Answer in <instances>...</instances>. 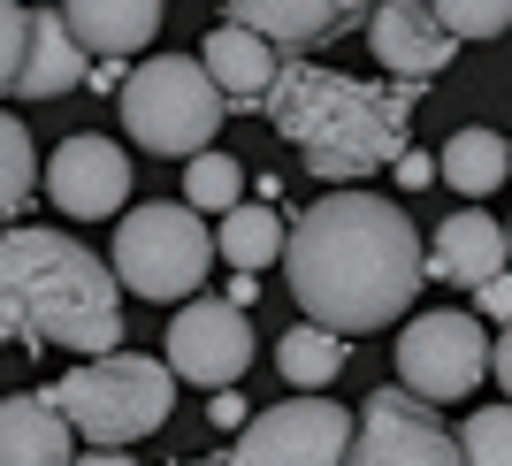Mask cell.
Wrapping results in <instances>:
<instances>
[{"instance_id":"obj_1","label":"cell","mask_w":512,"mask_h":466,"mask_svg":"<svg viewBox=\"0 0 512 466\" xmlns=\"http://www.w3.org/2000/svg\"><path fill=\"white\" fill-rule=\"evenodd\" d=\"M283 283L314 329H337L352 344L413 314L428 283V245L406 207L375 191H321L283 237Z\"/></svg>"},{"instance_id":"obj_2","label":"cell","mask_w":512,"mask_h":466,"mask_svg":"<svg viewBox=\"0 0 512 466\" xmlns=\"http://www.w3.org/2000/svg\"><path fill=\"white\" fill-rule=\"evenodd\" d=\"M0 337L23 352L62 344L77 360L123 352V283L69 230H0Z\"/></svg>"},{"instance_id":"obj_3","label":"cell","mask_w":512,"mask_h":466,"mask_svg":"<svg viewBox=\"0 0 512 466\" xmlns=\"http://www.w3.org/2000/svg\"><path fill=\"white\" fill-rule=\"evenodd\" d=\"M413 100L421 92L406 85H367V77H344V69H321V62H283L260 115L283 146H299L306 176H321L329 191H352L360 176L390 169L406 153Z\"/></svg>"},{"instance_id":"obj_4","label":"cell","mask_w":512,"mask_h":466,"mask_svg":"<svg viewBox=\"0 0 512 466\" xmlns=\"http://www.w3.org/2000/svg\"><path fill=\"white\" fill-rule=\"evenodd\" d=\"M46 398L62 405V421L85 444L123 451L176 413V375H169V360H146V352H107V360H85L62 382H46Z\"/></svg>"},{"instance_id":"obj_5","label":"cell","mask_w":512,"mask_h":466,"mask_svg":"<svg viewBox=\"0 0 512 466\" xmlns=\"http://www.w3.org/2000/svg\"><path fill=\"white\" fill-rule=\"evenodd\" d=\"M115 107H123L130 146H146V153H207L222 115H230V100L199 69V54H153V62H138L130 85L115 92Z\"/></svg>"},{"instance_id":"obj_6","label":"cell","mask_w":512,"mask_h":466,"mask_svg":"<svg viewBox=\"0 0 512 466\" xmlns=\"http://www.w3.org/2000/svg\"><path fill=\"white\" fill-rule=\"evenodd\" d=\"M207 260H214L207 222H199L192 207H176V199H146V207L123 214L107 268H115L123 291L153 298V306H184V298H199V283H207Z\"/></svg>"},{"instance_id":"obj_7","label":"cell","mask_w":512,"mask_h":466,"mask_svg":"<svg viewBox=\"0 0 512 466\" xmlns=\"http://www.w3.org/2000/svg\"><path fill=\"white\" fill-rule=\"evenodd\" d=\"M482 375H490V329H482V314L444 306V314H413L398 329V390H413L421 405L467 398V390H482Z\"/></svg>"},{"instance_id":"obj_8","label":"cell","mask_w":512,"mask_h":466,"mask_svg":"<svg viewBox=\"0 0 512 466\" xmlns=\"http://www.w3.org/2000/svg\"><path fill=\"white\" fill-rule=\"evenodd\" d=\"M344 451H352V413L329 390H299L237 428L230 466H344Z\"/></svg>"},{"instance_id":"obj_9","label":"cell","mask_w":512,"mask_h":466,"mask_svg":"<svg viewBox=\"0 0 512 466\" xmlns=\"http://www.w3.org/2000/svg\"><path fill=\"white\" fill-rule=\"evenodd\" d=\"M344 466H467L459 459V436L444 428L436 405H421L413 390H375V398L352 413V451Z\"/></svg>"},{"instance_id":"obj_10","label":"cell","mask_w":512,"mask_h":466,"mask_svg":"<svg viewBox=\"0 0 512 466\" xmlns=\"http://www.w3.org/2000/svg\"><path fill=\"white\" fill-rule=\"evenodd\" d=\"M253 367V321L230 298H184L169 321V375L199 390H230Z\"/></svg>"},{"instance_id":"obj_11","label":"cell","mask_w":512,"mask_h":466,"mask_svg":"<svg viewBox=\"0 0 512 466\" xmlns=\"http://www.w3.org/2000/svg\"><path fill=\"white\" fill-rule=\"evenodd\" d=\"M39 184L69 222H107V214L130 207V153L115 146V138H100V130H77V138L54 146Z\"/></svg>"},{"instance_id":"obj_12","label":"cell","mask_w":512,"mask_h":466,"mask_svg":"<svg viewBox=\"0 0 512 466\" xmlns=\"http://www.w3.org/2000/svg\"><path fill=\"white\" fill-rule=\"evenodd\" d=\"M367 46L390 69V85H406V92H421L428 77H444L451 54H459V39L436 23L428 0H375L367 8Z\"/></svg>"},{"instance_id":"obj_13","label":"cell","mask_w":512,"mask_h":466,"mask_svg":"<svg viewBox=\"0 0 512 466\" xmlns=\"http://www.w3.org/2000/svg\"><path fill=\"white\" fill-rule=\"evenodd\" d=\"M222 8H230V23L260 31L268 46L306 54V46L344 39L352 23H367V8H375V0H222Z\"/></svg>"},{"instance_id":"obj_14","label":"cell","mask_w":512,"mask_h":466,"mask_svg":"<svg viewBox=\"0 0 512 466\" xmlns=\"http://www.w3.org/2000/svg\"><path fill=\"white\" fill-rule=\"evenodd\" d=\"M505 260H512V237H505V222L482 214V207L444 214V230L428 237V276L459 283V291H482L490 276H505Z\"/></svg>"},{"instance_id":"obj_15","label":"cell","mask_w":512,"mask_h":466,"mask_svg":"<svg viewBox=\"0 0 512 466\" xmlns=\"http://www.w3.org/2000/svg\"><path fill=\"white\" fill-rule=\"evenodd\" d=\"M199 69L214 77V92L230 107H268V85H276V46L260 39V31H245V23H214L207 46H199Z\"/></svg>"},{"instance_id":"obj_16","label":"cell","mask_w":512,"mask_h":466,"mask_svg":"<svg viewBox=\"0 0 512 466\" xmlns=\"http://www.w3.org/2000/svg\"><path fill=\"white\" fill-rule=\"evenodd\" d=\"M69 31H77V46L85 54H100V62H130V54H146L153 31H161V16H169V0H62Z\"/></svg>"},{"instance_id":"obj_17","label":"cell","mask_w":512,"mask_h":466,"mask_svg":"<svg viewBox=\"0 0 512 466\" xmlns=\"http://www.w3.org/2000/svg\"><path fill=\"white\" fill-rule=\"evenodd\" d=\"M77 459V428L62 421V405L46 390L0 398V466H69Z\"/></svg>"},{"instance_id":"obj_18","label":"cell","mask_w":512,"mask_h":466,"mask_svg":"<svg viewBox=\"0 0 512 466\" xmlns=\"http://www.w3.org/2000/svg\"><path fill=\"white\" fill-rule=\"evenodd\" d=\"M92 69H85V46H77V31H69L62 0L54 8H31V46H23V77L16 92L23 100H62V92H77Z\"/></svg>"},{"instance_id":"obj_19","label":"cell","mask_w":512,"mask_h":466,"mask_svg":"<svg viewBox=\"0 0 512 466\" xmlns=\"http://www.w3.org/2000/svg\"><path fill=\"white\" fill-rule=\"evenodd\" d=\"M283 214L260 199V207H230L222 222H214V260L222 268H237V276H260L268 260H283Z\"/></svg>"},{"instance_id":"obj_20","label":"cell","mask_w":512,"mask_h":466,"mask_svg":"<svg viewBox=\"0 0 512 466\" xmlns=\"http://www.w3.org/2000/svg\"><path fill=\"white\" fill-rule=\"evenodd\" d=\"M505 169H512V146L497 138V130H451L444 138V153H436V176H444L451 191H467V199H490L497 184H505Z\"/></svg>"},{"instance_id":"obj_21","label":"cell","mask_w":512,"mask_h":466,"mask_svg":"<svg viewBox=\"0 0 512 466\" xmlns=\"http://www.w3.org/2000/svg\"><path fill=\"white\" fill-rule=\"evenodd\" d=\"M344 360H352V344H344L337 329H314V321H299V329L276 337V375L291 382V390H329V382L344 375Z\"/></svg>"},{"instance_id":"obj_22","label":"cell","mask_w":512,"mask_h":466,"mask_svg":"<svg viewBox=\"0 0 512 466\" xmlns=\"http://www.w3.org/2000/svg\"><path fill=\"white\" fill-rule=\"evenodd\" d=\"M31 191H39V153H31V130L0 107V230L31 207Z\"/></svg>"},{"instance_id":"obj_23","label":"cell","mask_w":512,"mask_h":466,"mask_svg":"<svg viewBox=\"0 0 512 466\" xmlns=\"http://www.w3.org/2000/svg\"><path fill=\"white\" fill-rule=\"evenodd\" d=\"M184 207H207V214H230L245 207V169H237L230 153H192V169H184Z\"/></svg>"},{"instance_id":"obj_24","label":"cell","mask_w":512,"mask_h":466,"mask_svg":"<svg viewBox=\"0 0 512 466\" xmlns=\"http://www.w3.org/2000/svg\"><path fill=\"white\" fill-rule=\"evenodd\" d=\"M459 459L467 466H512V405H482L459 428Z\"/></svg>"},{"instance_id":"obj_25","label":"cell","mask_w":512,"mask_h":466,"mask_svg":"<svg viewBox=\"0 0 512 466\" xmlns=\"http://www.w3.org/2000/svg\"><path fill=\"white\" fill-rule=\"evenodd\" d=\"M436 8V23H444L451 39H505L512 31V0H428Z\"/></svg>"},{"instance_id":"obj_26","label":"cell","mask_w":512,"mask_h":466,"mask_svg":"<svg viewBox=\"0 0 512 466\" xmlns=\"http://www.w3.org/2000/svg\"><path fill=\"white\" fill-rule=\"evenodd\" d=\"M23 46H31V8L0 0V92H16V77H23Z\"/></svg>"},{"instance_id":"obj_27","label":"cell","mask_w":512,"mask_h":466,"mask_svg":"<svg viewBox=\"0 0 512 466\" xmlns=\"http://www.w3.org/2000/svg\"><path fill=\"white\" fill-rule=\"evenodd\" d=\"M474 314H482V321H497V329L512 321V268H505V276H490L482 291H474Z\"/></svg>"},{"instance_id":"obj_28","label":"cell","mask_w":512,"mask_h":466,"mask_svg":"<svg viewBox=\"0 0 512 466\" xmlns=\"http://www.w3.org/2000/svg\"><path fill=\"white\" fill-rule=\"evenodd\" d=\"M207 421H214V428H230V436H237V428L253 421V413H245V398H237V390H214V398H207Z\"/></svg>"},{"instance_id":"obj_29","label":"cell","mask_w":512,"mask_h":466,"mask_svg":"<svg viewBox=\"0 0 512 466\" xmlns=\"http://www.w3.org/2000/svg\"><path fill=\"white\" fill-rule=\"evenodd\" d=\"M390 169H398V184H406V191H428V184H436V161H428V153H398V161H390Z\"/></svg>"},{"instance_id":"obj_30","label":"cell","mask_w":512,"mask_h":466,"mask_svg":"<svg viewBox=\"0 0 512 466\" xmlns=\"http://www.w3.org/2000/svg\"><path fill=\"white\" fill-rule=\"evenodd\" d=\"M490 375H497V382L512 390V321H505V329L490 337ZM505 405H512V398H505Z\"/></svg>"},{"instance_id":"obj_31","label":"cell","mask_w":512,"mask_h":466,"mask_svg":"<svg viewBox=\"0 0 512 466\" xmlns=\"http://www.w3.org/2000/svg\"><path fill=\"white\" fill-rule=\"evenodd\" d=\"M85 85H92V92H123V85H130V69H123V62H92Z\"/></svg>"},{"instance_id":"obj_32","label":"cell","mask_w":512,"mask_h":466,"mask_svg":"<svg viewBox=\"0 0 512 466\" xmlns=\"http://www.w3.org/2000/svg\"><path fill=\"white\" fill-rule=\"evenodd\" d=\"M253 291H260V276H237V268H230V291H222V298H230V306H253Z\"/></svg>"},{"instance_id":"obj_33","label":"cell","mask_w":512,"mask_h":466,"mask_svg":"<svg viewBox=\"0 0 512 466\" xmlns=\"http://www.w3.org/2000/svg\"><path fill=\"white\" fill-rule=\"evenodd\" d=\"M69 466H138V459H130V451H77Z\"/></svg>"},{"instance_id":"obj_34","label":"cell","mask_w":512,"mask_h":466,"mask_svg":"<svg viewBox=\"0 0 512 466\" xmlns=\"http://www.w3.org/2000/svg\"><path fill=\"white\" fill-rule=\"evenodd\" d=\"M176 466H222V459H176Z\"/></svg>"},{"instance_id":"obj_35","label":"cell","mask_w":512,"mask_h":466,"mask_svg":"<svg viewBox=\"0 0 512 466\" xmlns=\"http://www.w3.org/2000/svg\"><path fill=\"white\" fill-rule=\"evenodd\" d=\"M505 237H512V230H505Z\"/></svg>"}]
</instances>
